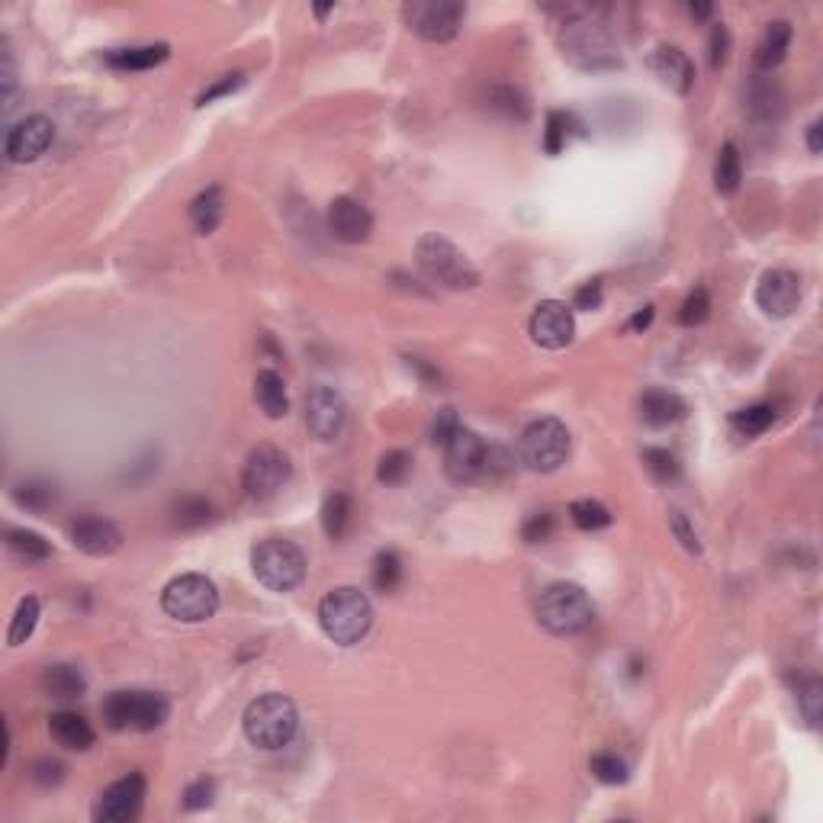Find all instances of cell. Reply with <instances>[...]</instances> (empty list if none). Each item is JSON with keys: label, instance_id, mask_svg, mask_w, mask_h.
Here are the masks:
<instances>
[{"label": "cell", "instance_id": "6da1fadb", "mask_svg": "<svg viewBox=\"0 0 823 823\" xmlns=\"http://www.w3.org/2000/svg\"><path fill=\"white\" fill-rule=\"evenodd\" d=\"M560 49L566 55V62L576 65L579 71H615L624 62L615 36H611L608 26L602 20H595L592 13H576V17L563 23Z\"/></svg>", "mask_w": 823, "mask_h": 823}, {"label": "cell", "instance_id": "7a4b0ae2", "mask_svg": "<svg viewBox=\"0 0 823 823\" xmlns=\"http://www.w3.org/2000/svg\"><path fill=\"white\" fill-rule=\"evenodd\" d=\"M415 264L425 274L428 283L444 290H473L480 287V271L476 264L463 254L451 238L438 232H428L415 242Z\"/></svg>", "mask_w": 823, "mask_h": 823}, {"label": "cell", "instance_id": "3957f363", "mask_svg": "<svg viewBox=\"0 0 823 823\" xmlns=\"http://www.w3.org/2000/svg\"><path fill=\"white\" fill-rule=\"evenodd\" d=\"M505 467L508 457L502 447L486 444L470 428H460L444 444V470L454 483H492L505 473Z\"/></svg>", "mask_w": 823, "mask_h": 823}, {"label": "cell", "instance_id": "277c9868", "mask_svg": "<svg viewBox=\"0 0 823 823\" xmlns=\"http://www.w3.org/2000/svg\"><path fill=\"white\" fill-rule=\"evenodd\" d=\"M242 727L248 743L258 746V750H283V746L293 743L299 730V711L287 695L267 692L245 708Z\"/></svg>", "mask_w": 823, "mask_h": 823}, {"label": "cell", "instance_id": "5b68a950", "mask_svg": "<svg viewBox=\"0 0 823 823\" xmlns=\"http://www.w3.org/2000/svg\"><path fill=\"white\" fill-rule=\"evenodd\" d=\"M319 624L325 637L338 647H354L367 637L373 624L370 598L357 586H335L319 602Z\"/></svg>", "mask_w": 823, "mask_h": 823}, {"label": "cell", "instance_id": "8992f818", "mask_svg": "<svg viewBox=\"0 0 823 823\" xmlns=\"http://www.w3.org/2000/svg\"><path fill=\"white\" fill-rule=\"evenodd\" d=\"M537 621H541L550 634L573 637L592 627L595 602L576 582H553V586H547L541 598H537Z\"/></svg>", "mask_w": 823, "mask_h": 823}, {"label": "cell", "instance_id": "52a82bcc", "mask_svg": "<svg viewBox=\"0 0 823 823\" xmlns=\"http://www.w3.org/2000/svg\"><path fill=\"white\" fill-rule=\"evenodd\" d=\"M251 570L258 582L271 592H293L306 579V553L293 541L267 537L251 550Z\"/></svg>", "mask_w": 823, "mask_h": 823}, {"label": "cell", "instance_id": "ba28073f", "mask_svg": "<svg viewBox=\"0 0 823 823\" xmlns=\"http://www.w3.org/2000/svg\"><path fill=\"white\" fill-rule=\"evenodd\" d=\"M161 608L181 624H203L219 611V589L203 573H181L164 586Z\"/></svg>", "mask_w": 823, "mask_h": 823}, {"label": "cell", "instance_id": "9c48e42d", "mask_svg": "<svg viewBox=\"0 0 823 823\" xmlns=\"http://www.w3.org/2000/svg\"><path fill=\"white\" fill-rule=\"evenodd\" d=\"M103 724L110 730L123 733V730H158L164 721H168L171 705L168 698L158 692H142V688H132V692H113L107 695V701L100 705Z\"/></svg>", "mask_w": 823, "mask_h": 823}, {"label": "cell", "instance_id": "30bf717a", "mask_svg": "<svg viewBox=\"0 0 823 823\" xmlns=\"http://www.w3.org/2000/svg\"><path fill=\"white\" fill-rule=\"evenodd\" d=\"M518 454H521V463L534 473L560 470L566 457H570V428L553 415L537 418V422H531L521 431Z\"/></svg>", "mask_w": 823, "mask_h": 823}, {"label": "cell", "instance_id": "8fae6325", "mask_svg": "<svg viewBox=\"0 0 823 823\" xmlns=\"http://www.w3.org/2000/svg\"><path fill=\"white\" fill-rule=\"evenodd\" d=\"M290 457L274 444H258L245 460L242 470V489L248 499H271L287 486L290 480Z\"/></svg>", "mask_w": 823, "mask_h": 823}, {"label": "cell", "instance_id": "7c38bea8", "mask_svg": "<svg viewBox=\"0 0 823 823\" xmlns=\"http://www.w3.org/2000/svg\"><path fill=\"white\" fill-rule=\"evenodd\" d=\"M402 17L412 26V33L422 39L451 42L460 33L467 7L457 4V0H412V4L402 7Z\"/></svg>", "mask_w": 823, "mask_h": 823}, {"label": "cell", "instance_id": "4fadbf2b", "mask_svg": "<svg viewBox=\"0 0 823 823\" xmlns=\"http://www.w3.org/2000/svg\"><path fill=\"white\" fill-rule=\"evenodd\" d=\"M348 425V402L332 386H312L306 393V428L322 444H335Z\"/></svg>", "mask_w": 823, "mask_h": 823}, {"label": "cell", "instance_id": "5bb4252c", "mask_svg": "<svg viewBox=\"0 0 823 823\" xmlns=\"http://www.w3.org/2000/svg\"><path fill=\"white\" fill-rule=\"evenodd\" d=\"M145 775L129 772L123 778H116L110 788H103V795L94 804V820L97 823H129L136 820L142 804H145Z\"/></svg>", "mask_w": 823, "mask_h": 823}, {"label": "cell", "instance_id": "9a60e30c", "mask_svg": "<svg viewBox=\"0 0 823 823\" xmlns=\"http://www.w3.org/2000/svg\"><path fill=\"white\" fill-rule=\"evenodd\" d=\"M55 142V126L46 116H26L17 126L7 129L4 136V155L10 164H33L49 152Z\"/></svg>", "mask_w": 823, "mask_h": 823}, {"label": "cell", "instance_id": "2e32d148", "mask_svg": "<svg viewBox=\"0 0 823 823\" xmlns=\"http://www.w3.org/2000/svg\"><path fill=\"white\" fill-rule=\"evenodd\" d=\"M528 332H531L534 344H541V348H547V351L566 348V344H570L573 335H576L573 309L566 303H560V299H544V303H537V309L531 312Z\"/></svg>", "mask_w": 823, "mask_h": 823}, {"label": "cell", "instance_id": "e0dca14e", "mask_svg": "<svg viewBox=\"0 0 823 823\" xmlns=\"http://www.w3.org/2000/svg\"><path fill=\"white\" fill-rule=\"evenodd\" d=\"M801 303V280L798 274L785 271V267H775L759 277L756 287V306L772 319H785L798 309Z\"/></svg>", "mask_w": 823, "mask_h": 823}, {"label": "cell", "instance_id": "ac0fdd59", "mask_svg": "<svg viewBox=\"0 0 823 823\" xmlns=\"http://www.w3.org/2000/svg\"><path fill=\"white\" fill-rule=\"evenodd\" d=\"M68 534H71V544L81 553H87V557H110V553L123 547V531H119L110 518L91 515V512L74 518Z\"/></svg>", "mask_w": 823, "mask_h": 823}, {"label": "cell", "instance_id": "d6986e66", "mask_svg": "<svg viewBox=\"0 0 823 823\" xmlns=\"http://www.w3.org/2000/svg\"><path fill=\"white\" fill-rule=\"evenodd\" d=\"M328 232L344 245H361L373 232V213L354 197H335L328 203Z\"/></svg>", "mask_w": 823, "mask_h": 823}, {"label": "cell", "instance_id": "ffe728a7", "mask_svg": "<svg viewBox=\"0 0 823 823\" xmlns=\"http://www.w3.org/2000/svg\"><path fill=\"white\" fill-rule=\"evenodd\" d=\"M746 110L759 123H775L785 113V94L769 74H753V81L746 84Z\"/></svg>", "mask_w": 823, "mask_h": 823}, {"label": "cell", "instance_id": "44dd1931", "mask_svg": "<svg viewBox=\"0 0 823 823\" xmlns=\"http://www.w3.org/2000/svg\"><path fill=\"white\" fill-rule=\"evenodd\" d=\"M791 23L788 20H772L762 29V39L756 42V52H753V65L759 74H772L778 65L785 62L788 55V46H791Z\"/></svg>", "mask_w": 823, "mask_h": 823}, {"label": "cell", "instance_id": "7402d4cb", "mask_svg": "<svg viewBox=\"0 0 823 823\" xmlns=\"http://www.w3.org/2000/svg\"><path fill=\"white\" fill-rule=\"evenodd\" d=\"M49 733L62 750H71V753H87L97 740L94 727L74 711H55L49 717Z\"/></svg>", "mask_w": 823, "mask_h": 823}, {"label": "cell", "instance_id": "603a6c76", "mask_svg": "<svg viewBox=\"0 0 823 823\" xmlns=\"http://www.w3.org/2000/svg\"><path fill=\"white\" fill-rule=\"evenodd\" d=\"M653 71L660 74L663 84L672 87L676 94H688L695 84V65L688 62V55L679 46H660L653 52Z\"/></svg>", "mask_w": 823, "mask_h": 823}, {"label": "cell", "instance_id": "cb8c5ba5", "mask_svg": "<svg viewBox=\"0 0 823 823\" xmlns=\"http://www.w3.org/2000/svg\"><path fill=\"white\" fill-rule=\"evenodd\" d=\"M688 412L685 406V399L676 396V393H669V389H647L640 399V415H643V422L653 425V428H666V425H676L682 422Z\"/></svg>", "mask_w": 823, "mask_h": 823}, {"label": "cell", "instance_id": "d4e9b609", "mask_svg": "<svg viewBox=\"0 0 823 823\" xmlns=\"http://www.w3.org/2000/svg\"><path fill=\"white\" fill-rule=\"evenodd\" d=\"M171 46L168 42H152V46H126V49H110L103 55V62L116 71H148L161 62H168Z\"/></svg>", "mask_w": 823, "mask_h": 823}, {"label": "cell", "instance_id": "484cf974", "mask_svg": "<svg viewBox=\"0 0 823 823\" xmlns=\"http://www.w3.org/2000/svg\"><path fill=\"white\" fill-rule=\"evenodd\" d=\"M254 399H258V406L267 418H287L290 412V396H287V383L277 370H258V377H254Z\"/></svg>", "mask_w": 823, "mask_h": 823}, {"label": "cell", "instance_id": "4316f807", "mask_svg": "<svg viewBox=\"0 0 823 823\" xmlns=\"http://www.w3.org/2000/svg\"><path fill=\"white\" fill-rule=\"evenodd\" d=\"M222 216H226V197H222V187H216V184L197 193V200L190 203V222L200 235L216 232Z\"/></svg>", "mask_w": 823, "mask_h": 823}, {"label": "cell", "instance_id": "83f0119b", "mask_svg": "<svg viewBox=\"0 0 823 823\" xmlns=\"http://www.w3.org/2000/svg\"><path fill=\"white\" fill-rule=\"evenodd\" d=\"M486 103L492 113H499L502 119H508V123H528V116H531V100L525 97V91H518L512 84L489 87Z\"/></svg>", "mask_w": 823, "mask_h": 823}, {"label": "cell", "instance_id": "f1b7e54d", "mask_svg": "<svg viewBox=\"0 0 823 823\" xmlns=\"http://www.w3.org/2000/svg\"><path fill=\"white\" fill-rule=\"evenodd\" d=\"M42 688H46L49 698H62V701H71V698H81L84 688H87V679L78 666H49L42 672Z\"/></svg>", "mask_w": 823, "mask_h": 823}, {"label": "cell", "instance_id": "f546056e", "mask_svg": "<svg viewBox=\"0 0 823 823\" xmlns=\"http://www.w3.org/2000/svg\"><path fill=\"white\" fill-rule=\"evenodd\" d=\"M743 181V158H740V148L737 142H724L721 152H717V161H714V187L721 193H733Z\"/></svg>", "mask_w": 823, "mask_h": 823}, {"label": "cell", "instance_id": "4dcf8cb0", "mask_svg": "<svg viewBox=\"0 0 823 823\" xmlns=\"http://www.w3.org/2000/svg\"><path fill=\"white\" fill-rule=\"evenodd\" d=\"M351 525V496L348 492H328L322 502V531L332 537V541H341L348 534Z\"/></svg>", "mask_w": 823, "mask_h": 823}, {"label": "cell", "instance_id": "1f68e13d", "mask_svg": "<svg viewBox=\"0 0 823 823\" xmlns=\"http://www.w3.org/2000/svg\"><path fill=\"white\" fill-rule=\"evenodd\" d=\"M4 537H7V547L26 563H42V560L52 557V544L42 534L29 531V528H10Z\"/></svg>", "mask_w": 823, "mask_h": 823}, {"label": "cell", "instance_id": "d6a6232c", "mask_svg": "<svg viewBox=\"0 0 823 823\" xmlns=\"http://www.w3.org/2000/svg\"><path fill=\"white\" fill-rule=\"evenodd\" d=\"M775 415H778L775 406H769V402H759V406H750V409L733 412V415H730V428L737 431L740 438H756V435H762L766 428H772Z\"/></svg>", "mask_w": 823, "mask_h": 823}, {"label": "cell", "instance_id": "836d02e7", "mask_svg": "<svg viewBox=\"0 0 823 823\" xmlns=\"http://www.w3.org/2000/svg\"><path fill=\"white\" fill-rule=\"evenodd\" d=\"M58 499V489L46 480H26L13 486V502L20 508H29V512H46Z\"/></svg>", "mask_w": 823, "mask_h": 823}, {"label": "cell", "instance_id": "e575fe53", "mask_svg": "<svg viewBox=\"0 0 823 823\" xmlns=\"http://www.w3.org/2000/svg\"><path fill=\"white\" fill-rule=\"evenodd\" d=\"M36 624H39V598L26 595L23 602L17 605V611H13V618H10V631H7L10 647H20V643H26L29 637H33Z\"/></svg>", "mask_w": 823, "mask_h": 823}, {"label": "cell", "instance_id": "d590c367", "mask_svg": "<svg viewBox=\"0 0 823 823\" xmlns=\"http://www.w3.org/2000/svg\"><path fill=\"white\" fill-rule=\"evenodd\" d=\"M570 521L579 531H602L615 521V515H611L598 499H576L570 505Z\"/></svg>", "mask_w": 823, "mask_h": 823}, {"label": "cell", "instance_id": "8d00e7d4", "mask_svg": "<svg viewBox=\"0 0 823 823\" xmlns=\"http://www.w3.org/2000/svg\"><path fill=\"white\" fill-rule=\"evenodd\" d=\"M573 126H576V116L573 113H563V110H550L547 113V123H544V152L547 155H560L566 142L573 136Z\"/></svg>", "mask_w": 823, "mask_h": 823}, {"label": "cell", "instance_id": "74e56055", "mask_svg": "<svg viewBox=\"0 0 823 823\" xmlns=\"http://www.w3.org/2000/svg\"><path fill=\"white\" fill-rule=\"evenodd\" d=\"M402 582V560L396 550H380L377 557H373V589L389 595L396 592Z\"/></svg>", "mask_w": 823, "mask_h": 823}, {"label": "cell", "instance_id": "f35d334b", "mask_svg": "<svg viewBox=\"0 0 823 823\" xmlns=\"http://www.w3.org/2000/svg\"><path fill=\"white\" fill-rule=\"evenodd\" d=\"M209 515H213V505L203 496H184L174 502V525L177 528H203Z\"/></svg>", "mask_w": 823, "mask_h": 823}, {"label": "cell", "instance_id": "ab89813d", "mask_svg": "<svg viewBox=\"0 0 823 823\" xmlns=\"http://www.w3.org/2000/svg\"><path fill=\"white\" fill-rule=\"evenodd\" d=\"M798 711H801L804 724L811 727V730L820 727V717H823V682L817 676H811L798 688Z\"/></svg>", "mask_w": 823, "mask_h": 823}, {"label": "cell", "instance_id": "60d3db41", "mask_svg": "<svg viewBox=\"0 0 823 823\" xmlns=\"http://www.w3.org/2000/svg\"><path fill=\"white\" fill-rule=\"evenodd\" d=\"M412 473V454L409 451H386L377 463V480L386 486H399Z\"/></svg>", "mask_w": 823, "mask_h": 823}, {"label": "cell", "instance_id": "b9f144b4", "mask_svg": "<svg viewBox=\"0 0 823 823\" xmlns=\"http://www.w3.org/2000/svg\"><path fill=\"white\" fill-rule=\"evenodd\" d=\"M643 463H647L653 480L660 483H672L679 476V460L672 451H666V447H647V451H643Z\"/></svg>", "mask_w": 823, "mask_h": 823}, {"label": "cell", "instance_id": "7bdbcfd3", "mask_svg": "<svg viewBox=\"0 0 823 823\" xmlns=\"http://www.w3.org/2000/svg\"><path fill=\"white\" fill-rule=\"evenodd\" d=\"M711 316V293L705 287H695L692 293L685 296V303L679 309V325L685 328H695Z\"/></svg>", "mask_w": 823, "mask_h": 823}, {"label": "cell", "instance_id": "ee69618b", "mask_svg": "<svg viewBox=\"0 0 823 823\" xmlns=\"http://www.w3.org/2000/svg\"><path fill=\"white\" fill-rule=\"evenodd\" d=\"M592 775L598 778L602 785H624L627 782V762L615 753H598L592 756L589 762Z\"/></svg>", "mask_w": 823, "mask_h": 823}, {"label": "cell", "instance_id": "f6af8a7d", "mask_svg": "<svg viewBox=\"0 0 823 823\" xmlns=\"http://www.w3.org/2000/svg\"><path fill=\"white\" fill-rule=\"evenodd\" d=\"M26 775H29V782L39 785V788H58L65 782V766L52 756H42V759L33 762V766H29Z\"/></svg>", "mask_w": 823, "mask_h": 823}, {"label": "cell", "instance_id": "bcb514c9", "mask_svg": "<svg viewBox=\"0 0 823 823\" xmlns=\"http://www.w3.org/2000/svg\"><path fill=\"white\" fill-rule=\"evenodd\" d=\"M557 531V518L550 512H537V515H528L525 525H521V537H525V544H544Z\"/></svg>", "mask_w": 823, "mask_h": 823}, {"label": "cell", "instance_id": "7dc6e473", "mask_svg": "<svg viewBox=\"0 0 823 823\" xmlns=\"http://www.w3.org/2000/svg\"><path fill=\"white\" fill-rule=\"evenodd\" d=\"M669 528H672V534H676V541L688 550V553H701V541H698V534H695V528H692V521L685 518V512L682 508H669Z\"/></svg>", "mask_w": 823, "mask_h": 823}, {"label": "cell", "instance_id": "c3c4849f", "mask_svg": "<svg viewBox=\"0 0 823 823\" xmlns=\"http://www.w3.org/2000/svg\"><path fill=\"white\" fill-rule=\"evenodd\" d=\"M216 798V782L213 778H197L184 788V811H203Z\"/></svg>", "mask_w": 823, "mask_h": 823}, {"label": "cell", "instance_id": "681fc988", "mask_svg": "<svg viewBox=\"0 0 823 823\" xmlns=\"http://www.w3.org/2000/svg\"><path fill=\"white\" fill-rule=\"evenodd\" d=\"M238 87H245V74H242V71L226 74V78H219L216 84H209L206 91L197 97V107H206V103H213V100H219V97H229V94L238 91Z\"/></svg>", "mask_w": 823, "mask_h": 823}, {"label": "cell", "instance_id": "f907efd6", "mask_svg": "<svg viewBox=\"0 0 823 823\" xmlns=\"http://www.w3.org/2000/svg\"><path fill=\"white\" fill-rule=\"evenodd\" d=\"M727 52H730V33L724 23H714L711 26V36H708V58H711V68L717 71L724 62H727Z\"/></svg>", "mask_w": 823, "mask_h": 823}, {"label": "cell", "instance_id": "816d5d0a", "mask_svg": "<svg viewBox=\"0 0 823 823\" xmlns=\"http://www.w3.org/2000/svg\"><path fill=\"white\" fill-rule=\"evenodd\" d=\"M463 425H460V418H457V412L454 409H441L438 412V418H435V425H431V438H435V444H447L451 441L457 431H460Z\"/></svg>", "mask_w": 823, "mask_h": 823}, {"label": "cell", "instance_id": "f5cc1de1", "mask_svg": "<svg viewBox=\"0 0 823 823\" xmlns=\"http://www.w3.org/2000/svg\"><path fill=\"white\" fill-rule=\"evenodd\" d=\"M0 84H4V100H10L17 91V65H13V49L7 39L0 42Z\"/></svg>", "mask_w": 823, "mask_h": 823}, {"label": "cell", "instance_id": "db71d44e", "mask_svg": "<svg viewBox=\"0 0 823 823\" xmlns=\"http://www.w3.org/2000/svg\"><path fill=\"white\" fill-rule=\"evenodd\" d=\"M602 306V280H589V283H582V287L576 290L573 296V309L579 312H592Z\"/></svg>", "mask_w": 823, "mask_h": 823}, {"label": "cell", "instance_id": "11a10c76", "mask_svg": "<svg viewBox=\"0 0 823 823\" xmlns=\"http://www.w3.org/2000/svg\"><path fill=\"white\" fill-rule=\"evenodd\" d=\"M409 367H415L418 370V377H425L428 383H438L441 380V373H438V367H431L425 357H409Z\"/></svg>", "mask_w": 823, "mask_h": 823}, {"label": "cell", "instance_id": "9f6ffc18", "mask_svg": "<svg viewBox=\"0 0 823 823\" xmlns=\"http://www.w3.org/2000/svg\"><path fill=\"white\" fill-rule=\"evenodd\" d=\"M653 316H656V309L653 306H643L640 312H634V319L627 322V328H631V332H643V328L653 325Z\"/></svg>", "mask_w": 823, "mask_h": 823}, {"label": "cell", "instance_id": "6f0895ef", "mask_svg": "<svg viewBox=\"0 0 823 823\" xmlns=\"http://www.w3.org/2000/svg\"><path fill=\"white\" fill-rule=\"evenodd\" d=\"M820 119H814L811 126H807V148H811V155H820Z\"/></svg>", "mask_w": 823, "mask_h": 823}, {"label": "cell", "instance_id": "680465c9", "mask_svg": "<svg viewBox=\"0 0 823 823\" xmlns=\"http://www.w3.org/2000/svg\"><path fill=\"white\" fill-rule=\"evenodd\" d=\"M711 13H714L711 4H688V17H692V20H708Z\"/></svg>", "mask_w": 823, "mask_h": 823}, {"label": "cell", "instance_id": "91938a15", "mask_svg": "<svg viewBox=\"0 0 823 823\" xmlns=\"http://www.w3.org/2000/svg\"><path fill=\"white\" fill-rule=\"evenodd\" d=\"M332 7H335V4H322V7H316V17H328V13H332Z\"/></svg>", "mask_w": 823, "mask_h": 823}]
</instances>
